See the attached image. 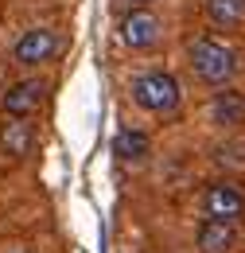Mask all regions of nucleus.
<instances>
[{
  "mask_svg": "<svg viewBox=\"0 0 245 253\" xmlns=\"http://www.w3.org/2000/svg\"><path fill=\"white\" fill-rule=\"evenodd\" d=\"M187 63H191V70H195V78H199V82H206V86H226V82L238 74V51H234V47H226L222 39L203 35V39H195V43H191Z\"/></svg>",
  "mask_w": 245,
  "mask_h": 253,
  "instance_id": "1",
  "label": "nucleus"
},
{
  "mask_svg": "<svg viewBox=\"0 0 245 253\" xmlns=\"http://www.w3.org/2000/svg\"><path fill=\"white\" fill-rule=\"evenodd\" d=\"M132 101L148 113H171L179 105V82L167 70H144L132 78Z\"/></svg>",
  "mask_w": 245,
  "mask_h": 253,
  "instance_id": "2",
  "label": "nucleus"
},
{
  "mask_svg": "<svg viewBox=\"0 0 245 253\" xmlns=\"http://www.w3.org/2000/svg\"><path fill=\"white\" fill-rule=\"evenodd\" d=\"M55 51H59V35L51 32V28H31L16 39V47H12V59L20 66H43L55 59Z\"/></svg>",
  "mask_w": 245,
  "mask_h": 253,
  "instance_id": "3",
  "label": "nucleus"
},
{
  "mask_svg": "<svg viewBox=\"0 0 245 253\" xmlns=\"http://www.w3.org/2000/svg\"><path fill=\"white\" fill-rule=\"evenodd\" d=\"M160 32H163V24H160V16H152L148 8H136V12H128L121 20V43L132 47V51H144V47L160 43Z\"/></svg>",
  "mask_w": 245,
  "mask_h": 253,
  "instance_id": "4",
  "label": "nucleus"
},
{
  "mask_svg": "<svg viewBox=\"0 0 245 253\" xmlns=\"http://www.w3.org/2000/svg\"><path fill=\"white\" fill-rule=\"evenodd\" d=\"M203 211H206V218H238L245 211V195L230 179H218V183H210V187L203 191Z\"/></svg>",
  "mask_w": 245,
  "mask_h": 253,
  "instance_id": "5",
  "label": "nucleus"
},
{
  "mask_svg": "<svg viewBox=\"0 0 245 253\" xmlns=\"http://www.w3.org/2000/svg\"><path fill=\"white\" fill-rule=\"evenodd\" d=\"M43 97H47V82L24 78V82H16V86L4 90V113L8 117H31V113H39Z\"/></svg>",
  "mask_w": 245,
  "mask_h": 253,
  "instance_id": "6",
  "label": "nucleus"
},
{
  "mask_svg": "<svg viewBox=\"0 0 245 253\" xmlns=\"http://www.w3.org/2000/svg\"><path fill=\"white\" fill-rule=\"evenodd\" d=\"M195 242H199L203 253H230L234 242H238V230H234L230 218H206L199 226V238Z\"/></svg>",
  "mask_w": 245,
  "mask_h": 253,
  "instance_id": "7",
  "label": "nucleus"
},
{
  "mask_svg": "<svg viewBox=\"0 0 245 253\" xmlns=\"http://www.w3.org/2000/svg\"><path fill=\"white\" fill-rule=\"evenodd\" d=\"M0 148L8 156H28L31 148H35V128H31V121H24V117L4 121V128H0Z\"/></svg>",
  "mask_w": 245,
  "mask_h": 253,
  "instance_id": "8",
  "label": "nucleus"
},
{
  "mask_svg": "<svg viewBox=\"0 0 245 253\" xmlns=\"http://www.w3.org/2000/svg\"><path fill=\"white\" fill-rule=\"evenodd\" d=\"M113 152L121 164H144L148 152H152V140H148V132H140V128H121L117 136H113Z\"/></svg>",
  "mask_w": 245,
  "mask_h": 253,
  "instance_id": "9",
  "label": "nucleus"
},
{
  "mask_svg": "<svg viewBox=\"0 0 245 253\" xmlns=\"http://www.w3.org/2000/svg\"><path fill=\"white\" fill-rule=\"evenodd\" d=\"M210 121L214 125H242L245 121V94L238 90H218L214 101H210Z\"/></svg>",
  "mask_w": 245,
  "mask_h": 253,
  "instance_id": "10",
  "label": "nucleus"
},
{
  "mask_svg": "<svg viewBox=\"0 0 245 253\" xmlns=\"http://www.w3.org/2000/svg\"><path fill=\"white\" fill-rule=\"evenodd\" d=\"M206 20L214 28H238L245 24V0H206Z\"/></svg>",
  "mask_w": 245,
  "mask_h": 253,
  "instance_id": "11",
  "label": "nucleus"
},
{
  "mask_svg": "<svg viewBox=\"0 0 245 253\" xmlns=\"http://www.w3.org/2000/svg\"><path fill=\"white\" fill-rule=\"evenodd\" d=\"M128 4H156V0H128Z\"/></svg>",
  "mask_w": 245,
  "mask_h": 253,
  "instance_id": "12",
  "label": "nucleus"
}]
</instances>
